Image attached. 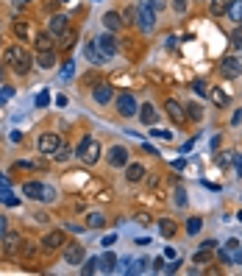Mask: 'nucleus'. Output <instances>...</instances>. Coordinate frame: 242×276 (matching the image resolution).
<instances>
[{
    "mask_svg": "<svg viewBox=\"0 0 242 276\" xmlns=\"http://www.w3.org/2000/svg\"><path fill=\"white\" fill-rule=\"evenodd\" d=\"M84 257H87V251H84V245L81 243H70L64 251V265H84Z\"/></svg>",
    "mask_w": 242,
    "mask_h": 276,
    "instance_id": "obj_6",
    "label": "nucleus"
},
{
    "mask_svg": "<svg viewBox=\"0 0 242 276\" xmlns=\"http://www.w3.org/2000/svg\"><path fill=\"white\" fill-rule=\"evenodd\" d=\"M231 45L237 50H242V25H237V31L231 33Z\"/></svg>",
    "mask_w": 242,
    "mask_h": 276,
    "instance_id": "obj_39",
    "label": "nucleus"
},
{
    "mask_svg": "<svg viewBox=\"0 0 242 276\" xmlns=\"http://www.w3.org/2000/svg\"><path fill=\"white\" fill-rule=\"evenodd\" d=\"M0 232H6V223H3V218H0Z\"/></svg>",
    "mask_w": 242,
    "mask_h": 276,
    "instance_id": "obj_58",
    "label": "nucleus"
},
{
    "mask_svg": "<svg viewBox=\"0 0 242 276\" xmlns=\"http://www.w3.org/2000/svg\"><path fill=\"white\" fill-rule=\"evenodd\" d=\"M0 201H3L6 207H20V198H17L11 190H3V193H0Z\"/></svg>",
    "mask_w": 242,
    "mask_h": 276,
    "instance_id": "obj_33",
    "label": "nucleus"
},
{
    "mask_svg": "<svg viewBox=\"0 0 242 276\" xmlns=\"http://www.w3.org/2000/svg\"><path fill=\"white\" fill-rule=\"evenodd\" d=\"M42 201H45V204H53V201H56V190L50 187V184H45V190H42Z\"/></svg>",
    "mask_w": 242,
    "mask_h": 276,
    "instance_id": "obj_38",
    "label": "nucleus"
},
{
    "mask_svg": "<svg viewBox=\"0 0 242 276\" xmlns=\"http://www.w3.org/2000/svg\"><path fill=\"white\" fill-rule=\"evenodd\" d=\"M33 221H36V223H47V221H50V218H47L45 212H36V215H33Z\"/></svg>",
    "mask_w": 242,
    "mask_h": 276,
    "instance_id": "obj_51",
    "label": "nucleus"
},
{
    "mask_svg": "<svg viewBox=\"0 0 242 276\" xmlns=\"http://www.w3.org/2000/svg\"><path fill=\"white\" fill-rule=\"evenodd\" d=\"M209 100L214 103V106H226V103H228V95L217 87H209Z\"/></svg>",
    "mask_w": 242,
    "mask_h": 276,
    "instance_id": "obj_26",
    "label": "nucleus"
},
{
    "mask_svg": "<svg viewBox=\"0 0 242 276\" xmlns=\"http://www.w3.org/2000/svg\"><path fill=\"white\" fill-rule=\"evenodd\" d=\"M159 234H162V237H176V221L162 218V221H159Z\"/></svg>",
    "mask_w": 242,
    "mask_h": 276,
    "instance_id": "obj_23",
    "label": "nucleus"
},
{
    "mask_svg": "<svg viewBox=\"0 0 242 276\" xmlns=\"http://www.w3.org/2000/svg\"><path fill=\"white\" fill-rule=\"evenodd\" d=\"M200 229H203V221H200V218H189V221H187V234H192V237H195Z\"/></svg>",
    "mask_w": 242,
    "mask_h": 276,
    "instance_id": "obj_34",
    "label": "nucleus"
},
{
    "mask_svg": "<svg viewBox=\"0 0 242 276\" xmlns=\"http://www.w3.org/2000/svg\"><path fill=\"white\" fill-rule=\"evenodd\" d=\"M98 3H100V0H98Z\"/></svg>",
    "mask_w": 242,
    "mask_h": 276,
    "instance_id": "obj_62",
    "label": "nucleus"
},
{
    "mask_svg": "<svg viewBox=\"0 0 242 276\" xmlns=\"http://www.w3.org/2000/svg\"><path fill=\"white\" fill-rule=\"evenodd\" d=\"M136 221L142 223V226H151V223H153V218H151V215H145V212H139V215H136Z\"/></svg>",
    "mask_w": 242,
    "mask_h": 276,
    "instance_id": "obj_47",
    "label": "nucleus"
},
{
    "mask_svg": "<svg viewBox=\"0 0 242 276\" xmlns=\"http://www.w3.org/2000/svg\"><path fill=\"white\" fill-rule=\"evenodd\" d=\"M3 62L17 73V76H25V73H31V67H33V59L31 53L25 50V48H20V45H14V48H9L6 53H3Z\"/></svg>",
    "mask_w": 242,
    "mask_h": 276,
    "instance_id": "obj_1",
    "label": "nucleus"
},
{
    "mask_svg": "<svg viewBox=\"0 0 242 276\" xmlns=\"http://www.w3.org/2000/svg\"><path fill=\"white\" fill-rule=\"evenodd\" d=\"M36 65L42 67V70H50L56 65V53L53 50H39V59H36Z\"/></svg>",
    "mask_w": 242,
    "mask_h": 276,
    "instance_id": "obj_21",
    "label": "nucleus"
},
{
    "mask_svg": "<svg viewBox=\"0 0 242 276\" xmlns=\"http://www.w3.org/2000/svg\"><path fill=\"white\" fill-rule=\"evenodd\" d=\"M153 20H156V11L151 9V6H139V20H136V25H139L145 33L153 31V25H156Z\"/></svg>",
    "mask_w": 242,
    "mask_h": 276,
    "instance_id": "obj_8",
    "label": "nucleus"
},
{
    "mask_svg": "<svg viewBox=\"0 0 242 276\" xmlns=\"http://www.w3.org/2000/svg\"><path fill=\"white\" fill-rule=\"evenodd\" d=\"M3 103H6V95H0V106H3Z\"/></svg>",
    "mask_w": 242,
    "mask_h": 276,
    "instance_id": "obj_59",
    "label": "nucleus"
},
{
    "mask_svg": "<svg viewBox=\"0 0 242 276\" xmlns=\"http://www.w3.org/2000/svg\"><path fill=\"white\" fill-rule=\"evenodd\" d=\"M234 162H237V173L242 176V156H234Z\"/></svg>",
    "mask_w": 242,
    "mask_h": 276,
    "instance_id": "obj_56",
    "label": "nucleus"
},
{
    "mask_svg": "<svg viewBox=\"0 0 242 276\" xmlns=\"http://www.w3.org/2000/svg\"><path fill=\"white\" fill-rule=\"evenodd\" d=\"M73 73H76V62H67L61 67V78H73Z\"/></svg>",
    "mask_w": 242,
    "mask_h": 276,
    "instance_id": "obj_41",
    "label": "nucleus"
},
{
    "mask_svg": "<svg viewBox=\"0 0 242 276\" xmlns=\"http://www.w3.org/2000/svg\"><path fill=\"white\" fill-rule=\"evenodd\" d=\"M242 123V109H237L234 112V117H231V126H240Z\"/></svg>",
    "mask_w": 242,
    "mask_h": 276,
    "instance_id": "obj_50",
    "label": "nucleus"
},
{
    "mask_svg": "<svg viewBox=\"0 0 242 276\" xmlns=\"http://www.w3.org/2000/svg\"><path fill=\"white\" fill-rule=\"evenodd\" d=\"M114 243H117V234H106V237L100 240V245H106V248H109V245H114Z\"/></svg>",
    "mask_w": 242,
    "mask_h": 276,
    "instance_id": "obj_46",
    "label": "nucleus"
},
{
    "mask_svg": "<svg viewBox=\"0 0 242 276\" xmlns=\"http://www.w3.org/2000/svg\"><path fill=\"white\" fill-rule=\"evenodd\" d=\"M42 190H45L42 181H25V184H22V195H25V198H33V201H42Z\"/></svg>",
    "mask_w": 242,
    "mask_h": 276,
    "instance_id": "obj_16",
    "label": "nucleus"
},
{
    "mask_svg": "<svg viewBox=\"0 0 242 276\" xmlns=\"http://www.w3.org/2000/svg\"><path fill=\"white\" fill-rule=\"evenodd\" d=\"M234 260H237V262L242 265V251H237V254H234Z\"/></svg>",
    "mask_w": 242,
    "mask_h": 276,
    "instance_id": "obj_57",
    "label": "nucleus"
},
{
    "mask_svg": "<svg viewBox=\"0 0 242 276\" xmlns=\"http://www.w3.org/2000/svg\"><path fill=\"white\" fill-rule=\"evenodd\" d=\"M36 106H39V109H45V106H50V92H47V89H42V92L36 95Z\"/></svg>",
    "mask_w": 242,
    "mask_h": 276,
    "instance_id": "obj_37",
    "label": "nucleus"
},
{
    "mask_svg": "<svg viewBox=\"0 0 242 276\" xmlns=\"http://www.w3.org/2000/svg\"><path fill=\"white\" fill-rule=\"evenodd\" d=\"M95 42H98L100 53L106 56V59H111V56L117 53V39H114V36H111V31H109V33H103V36H98V39H95Z\"/></svg>",
    "mask_w": 242,
    "mask_h": 276,
    "instance_id": "obj_10",
    "label": "nucleus"
},
{
    "mask_svg": "<svg viewBox=\"0 0 242 276\" xmlns=\"http://www.w3.org/2000/svg\"><path fill=\"white\" fill-rule=\"evenodd\" d=\"M0 190H11V181L3 176V173H0Z\"/></svg>",
    "mask_w": 242,
    "mask_h": 276,
    "instance_id": "obj_52",
    "label": "nucleus"
},
{
    "mask_svg": "<svg viewBox=\"0 0 242 276\" xmlns=\"http://www.w3.org/2000/svg\"><path fill=\"white\" fill-rule=\"evenodd\" d=\"M220 73L226 78L242 76V56H226V59L220 62Z\"/></svg>",
    "mask_w": 242,
    "mask_h": 276,
    "instance_id": "obj_4",
    "label": "nucleus"
},
{
    "mask_svg": "<svg viewBox=\"0 0 242 276\" xmlns=\"http://www.w3.org/2000/svg\"><path fill=\"white\" fill-rule=\"evenodd\" d=\"M178 265H181V260L176 257V262H173V265H165L162 271H165V274H176V271H178Z\"/></svg>",
    "mask_w": 242,
    "mask_h": 276,
    "instance_id": "obj_49",
    "label": "nucleus"
},
{
    "mask_svg": "<svg viewBox=\"0 0 242 276\" xmlns=\"http://www.w3.org/2000/svg\"><path fill=\"white\" fill-rule=\"evenodd\" d=\"M212 251H214V248H203V245H200L198 251H195V257H192V262H195V265H206V262H212Z\"/></svg>",
    "mask_w": 242,
    "mask_h": 276,
    "instance_id": "obj_22",
    "label": "nucleus"
},
{
    "mask_svg": "<svg viewBox=\"0 0 242 276\" xmlns=\"http://www.w3.org/2000/svg\"><path fill=\"white\" fill-rule=\"evenodd\" d=\"M153 137H159V140H173V134L170 131H165V129H156V131H151Z\"/></svg>",
    "mask_w": 242,
    "mask_h": 276,
    "instance_id": "obj_44",
    "label": "nucleus"
},
{
    "mask_svg": "<svg viewBox=\"0 0 242 276\" xmlns=\"http://www.w3.org/2000/svg\"><path fill=\"white\" fill-rule=\"evenodd\" d=\"M33 42H36L39 50H53V33H50V31H47V33H36V39H33Z\"/></svg>",
    "mask_w": 242,
    "mask_h": 276,
    "instance_id": "obj_25",
    "label": "nucleus"
},
{
    "mask_svg": "<svg viewBox=\"0 0 242 276\" xmlns=\"http://www.w3.org/2000/svg\"><path fill=\"white\" fill-rule=\"evenodd\" d=\"M70 156H73V148H70V145H59V148H56V154H53V159H56V162H67Z\"/></svg>",
    "mask_w": 242,
    "mask_h": 276,
    "instance_id": "obj_30",
    "label": "nucleus"
},
{
    "mask_svg": "<svg viewBox=\"0 0 242 276\" xmlns=\"http://www.w3.org/2000/svg\"><path fill=\"white\" fill-rule=\"evenodd\" d=\"M237 221H240V223H242V210H240V215H237Z\"/></svg>",
    "mask_w": 242,
    "mask_h": 276,
    "instance_id": "obj_60",
    "label": "nucleus"
},
{
    "mask_svg": "<svg viewBox=\"0 0 242 276\" xmlns=\"http://www.w3.org/2000/svg\"><path fill=\"white\" fill-rule=\"evenodd\" d=\"M98 268H100V257H92V260H89V262H87V265H84V268H81V271H84V274H98Z\"/></svg>",
    "mask_w": 242,
    "mask_h": 276,
    "instance_id": "obj_35",
    "label": "nucleus"
},
{
    "mask_svg": "<svg viewBox=\"0 0 242 276\" xmlns=\"http://www.w3.org/2000/svg\"><path fill=\"white\" fill-rule=\"evenodd\" d=\"M103 223H106V218L100 212H89L87 215V229H103Z\"/></svg>",
    "mask_w": 242,
    "mask_h": 276,
    "instance_id": "obj_28",
    "label": "nucleus"
},
{
    "mask_svg": "<svg viewBox=\"0 0 242 276\" xmlns=\"http://www.w3.org/2000/svg\"><path fill=\"white\" fill-rule=\"evenodd\" d=\"M139 120H142L145 126H156V120H159V112L153 109V103H145V106H139Z\"/></svg>",
    "mask_w": 242,
    "mask_h": 276,
    "instance_id": "obj_17",
    "label": "nucleus"
},
{
    "mask_svg": "<svg viewBox=\"0 0 242 276\" xmlns=\"http://www.w3.org/2000/svg\"><path fill=\"white\" fill-rule=\"evenodd\" d=\"M214 162H217V165H231V162H234V156L231 154H223V156H217V159H214Z\"/></svg>",
    "mask_w": 242,
    "mask_h": 276,
    "instance_id": "obj_43",
    "label": "nucleus"
},
{
    "mask_svg": "<svg viewBox=\"0 0 242 276\" xmlns=\"http://www.w3.org/2000/svg\"><path fill=\"white\" fill-rule=\"evenodd\" d=\"M148 6H151L153 11H159V9H165L167 6V0H148Z\"/></svg>",
    "mask_w": 242,
    "mask_h": 276,
    "instance_id": "obj_45",
    "label": "nucleus"
},
{
    "mask_svg": "<svg viewBox=\"0 0 242 276\" xmlns=\"http://www.w3.org/2000/svg\"><path fill=\"white\" fill-rule=\"evenodd\" d=\"M64 243H67L64 232H50V234H45L42 237V248L45 251H59Z\"/></svg>",
    "mask_w": 242,
    "mask_h": 276,
    "instance_id": "obj_12",
    "label": "nucleus"
},
{
    "mask_svg": "<svg viewBox=\"0 0 242 276\" xmlns=\"http://www.w3.org/2000/svg\"><path fill=\"white\" fill-rule=\"evenodd\" d=\"M165 109H167V114H170V117H173L176 123H187V112H184V106H181L178 100L170 98V100L165 103Z\"/></svg>",
    "mask_w": 242,
    "mask_h": 276,
    "instance_id": "obj_15",
    "label": "nucleus"
},
{
    "mask_svg": "<svg viewBox=\"0 0 242 276\" xmlns=\"http://www.w3.org/2000/svg\"><path fill=\"white\" fill-rule=\"evenodd\" d=\"M59 145H61V137H59V134H42L39 143H36V148H39V154H56Z\"/></svg>",
    "mask_w": 242,
    "mask_h": 276,
    "instance_id": "obj_7",
    "label": "nucleus"
},
{
    "mask_svg": "<svg viewBox=\"0 0 242 276\" xmlns=\"http://www.w3.org/2000/svg\"><path fill=\"white\" fill-rule=\"evenodd\" d=\"M184 165H187L184 159H176V162H173V170H184Z\"/></svg>",
    "mask_w": 242,
    "mask_h": 276,
    "instance_id": "obj_53",
    "label": "nucleus"
},
{
    "mask_svg": "<svg viewBox=\"0 0 242 276\" xmlns=\"http://www.w3.org/2000/svg\"><path fill=\"white\" fill-rule=\"evenodd\" d=\"M92 98L98 100L100 106H109L111 100H114V89H111L109 84H95V89H92Z\"/></svg>",
    "mask_w": 242,
    "mask_h": 276,
    "instance_id": "obj_11",
    "label": "nucleus"
},
{
    "mask_svg": "<svg viewBox=\"0 0 242 276\" xmlns=\"http://www.w3.org/2000/svg\"><path fill=\"white\" fill-rule=\"evenodd\" d=\"M61 3H67V0H61Z\"/></svg>",
    "mask_w": 242,
    "mask_h": 276,
    "instance_id": "obj_61",
    "label": "nucleus"
},
{
    "mask_svg": "<svg viewBox=\"0 0 242 276\" xmlns=\"http://www.w3.org/2000/svg\"><path fill=\"white\" fill-rule=\"evenodd\" d=\"M226 248H228V251H231V254H237V251H240V240H228V243H226Z\"/></svg>",
    "mask_w": 242,
    "mask_h": 276,
    "instance_id": "obj_48",
    "label": "nucleus"
},
{
    "mask_svg": "<svg viewBox=\"0 0 242 276\" xmlns=\"http://www.w3.org/2000/svg\"><path fill=\"white\" fill-rule=\"evenodd\" d=\"M114 268H117V257L111 254V251L100 257V268H98V271H103V274H111Z\"/></svg>",
    "mask_w": 242,
    "mask_h": 276,
    "instance_id": "obj_24",
    "label": "nucleus"
},
{
    "mask_svg": "<svg viewBox=\"0 0 242 276\" xmlns=\"http://www.w3.org/2000/svg\"><path fill=\"white\" fill-rule=\"evenodd\" d=\"M189 198H187V193H184V187H178L176 190V207H187Z\"/></svg>",
    "mask_w": 242,
    "mask_h": 276,
    "instance_id": "obj_40",
    "label": "nucleus"
},
{
    "mask_svg": "<svg viewBox=\"0 0 242 276\" xmlns=\"http://www.w3.org/2000/svg\"><path fill=\"white\" fill-rule=\"evenodd\" d=\"M47 31L53 33V36H64L70 31V20H67V14H53L50 17V25H47Z\"/></svg>",
    "mask_w": 242,
    "mask_h": 276,
    "instance_id": "obj_9",
    "label": "nucleus"
},
{
    "mask_svg": "<svg viewBox=\"0 0 242 276\" xmlns=\"http://www.w3.org/2000/svg\"><path fill=\"white\" fill-rule=\"evenodd\" d=\"M228 17H231L237 25H242V0H231V6H228Z\"/></svg>",
    "mask_w": 242,
    "mask_h": 276,
    "instance_id": "obj_27",
    "label": "nucleus"
},
{
    "mask_svg": "<svg viewBox=\"0 0 242 276\" xmlns=\"http://www.w3.org/2000/svg\"><path fill=\"white\" fill-rule=\"evenodd\" d=\"M128 162H131L128 148H125V145H111V151H109V165H111V167H125Z\"/></svg>",
    "mask_w": 242,
    "mask_h": 276,
    "instance_id": "obj_5",
    "label": "nucleus"
},
{
    "mask_svg": "<svg viewBox=\"0 0 242 276\" xmlns=\"http://www.w3.org/2000/svg\"><path fill=\"white\" fill-rule=\"evenodd\" d=\"M100 151H103V148H100L98 140H92V137H84V140H81V145H78L76 154H78V159H81L84 165H95V162L100 159Z\"/></svg>",
    "mask_w": 242,
    "mask_h": 276,
    "instance_id": "obj_2",
    "label": "nucleus"
},
{
    "mask_svg": "<svg viewBox=\"0 0 242 276\" xmlns=\"http://www.w3.org/2000/svg\"><path fill=\"white\" fill-rule=\"evenodd\" d=\"M114 106H117V114L120 117H134L139 106H136V98H134L131 92H120L117 98H114Z\"/></svg>",
    "mask_w": 242,
    "mask_h": 276,
    "instance_id": "obj_3",
    "label": "nucleus"
},
{
    "mask_svg": "<svg viewBox=\"0 0 242 276\" xmlns=\"http://www.w3.org/2000/svg\"><path fill=\"white\" fill-rule=\"evenodd\" d=\"M84 56H87L89 65H103V62H106V56L100 53L98 42H87V45H84Z\"/></svg>",
    "mask_w": 242,
    "mask_h": 276,
    "instance_id": "obj_14",
    "label": "nucleus"
},
{
    "mask_svg": "<svg viewBox=\"0 0 242 276\" xmlns=\"http://www.w3.org/2000/svg\"><path fill=\"white\" fill-rule=\"evenodd\" d=\"M173 9H176V14H184L187 11V0H173Z\"/></svg>",
    "mask_w": 242,
    "mask_h": 276,
    "instance_id": "obj_42",
    "label": "nucleus"
},
{
    "mask_svg": "<svg viewBox=\"0 0 242 276\" xmlns=\"http://www.w3.org/2000/svg\"><path fill=\"white\" fill-rule=\"evenodd\" d=\"M20 234L17 232H3V245H6V251H9V254H14V251H17V248H20Z\"/></svg>",
    "mask_w": 242,
    "mask_h": 276,
    "instance_id": "obj_18",
    "label": "nucleus"
},
{
    "mask_svg": "<svg viewBox=\"0 0 242 276\" xmlns=\"http://www.w3.org/2000/svg\"><path fill=\"white\" fill-rule=\"evenodd\" d=\"M103 25H106V31H117L122 25V17L117 11H106V14H103Z\"/></svg>",
    "mask_w": 242,
    "mask_h": 276,
    "instance_id": "obj_19",
    "label": "nucleus"
},
{
    "mask_svg": "<svg viewBox=\"0 0 242 276\" xmlns=\"http://www.w3.org/2000/svg\"><path fill=\"white\" fill-rule=\"evenodd\" d=\"M187 120H203V106L200 103H189L187 106Z\"/></svg>",
    "mask_w": 242,
    "mask_h": 276,
    "instance_id": "obj_29",
    "label": "nucleus"
},
{
    "mask_svg": "<svg viewBox=\"0 0 242 276\" xmlns=\"http://www.w3.org/2000/svg\"><path fill=\"white\" fill-rule=\"evenodd\" d=\"M14 33H17L20 39H28V36H31V28H28L25 22H17V25H14Z\"/></svg>",
    "mask_w": 242,
    "mask_h": 276,
    "instance_id": "obj_36",
    "label": "nucleus"
},
{
    "mask_svg": "<svg viewBox=\"0 0 242 276\" xmlns=\"http://www.w3.org/2000/svg\"><path fill=\"white\" fill-rule=\"evenodd\" d=\"M145 176H148V170H145V165H139V162H128V165H125V179H128L131 184H136V181H142Z\"/></svg>",
    "mask_w": 242,
    "mask_h": 276,
    "instance_id": "obj_13",
    "label": "nucleus"
},
{
    "mask_svg": "<svg viewBox=\"0 0 242 276\" xmlns=\"http://www.w3.org/2000/svg\"><path fill=\"white\" fill-rule=\"evenodd\" d=\"M162 268H165V260H162V257H159V260H153V271H162Z\"/></svg>",
    "mask_w": 242,
    "mask_h": 276,
    "instance_id": "obj_54",
    "label": "nucleus"
},
{
    "mask_svg": "<svg viewBox=\"0 0 242 276\" xmlns=\"http://www.w3.org/2000/svg\"><path fill=\"white\" fill-rule=\"evenodd\" d=\"M136 20H139V9H136V6H128V9H125V14H122V22L136 25Z\"/></svg>",
    "mask_w": 242,
    "mask_h": 276,
    "instance_id": "obj_31",
    "label": "nucleus"
},
{
    "mask_svg": "<svg viewBox=\"0 0 242 276\" xmlns=\"http://www.w3.org/2000/svg\"><path fill=\"white\" fill-rule=\"evenodd\" d=\"M189 87H192V92H195V95H209V84H206L203 78H195Z\"/></svg>",
    "mask_w": 242,
    "mask_h": 276,
    "instance_id": "obj_32",
    "label": "nucleus"
},
{
    "mask_svg": "<svg viewBox=\"0 0 242 276\" xmlns=\"http://www.w3.org/2000/svg\"><path fill=\"white\" fill-rule=\"evenodd\" d=\"M165 257H167V260H176V248H165Z\"/></svg>",
    "mask_w": 242,
    "mask_h": 276,
    "instance_id": "obj_55",
    "label": "nucleus"
},
{
    "mask_svg": "<svg viewBox=\"0 0 242 276\" xmlns=\"http://www.w3.org/2000/svg\"><path fill=\"white\" fill-rule=\"evenodd\" d=\"M228 6H231V0H212V17H223V14H228Z\"/></svg>",
    "mask_w": 242,
    "mask_h": 276,
    "instance_id": "obj_20",
    "label": "nucleus"
}]
</instances>
